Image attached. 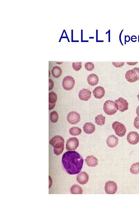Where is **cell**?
<instances>
[{"label":"cell","mask_w":139,"mask_h":208,"mask_svg":"<svg viewBox=\"0 0 139 208\" xmlns=\"http://www.w3.org/2000/svg\"><path fill=\"white\" fill-rule=\"evenodd\" d=\"M103 110L105 113L108 115H114L118 110L115 105V102L110 100H107L104 103Z\"/></svg>","instance_id":"3957f363"},{"label":"cell","mask_w":139,"mask_h":208,"mask_svg":"<svg viewBox=\"0 0 139 208\" xmlns=\"http://www.w3.org/2000/svg\"><path fill=\"white\" fill-rule=\"evenodd\" d=\"M62 73V70L60 67L58 66L54 67L52 70V74L55 78H59Z\"/></svg>","instance_id":"ffe728a7"},{"label":"cell","mask_w":139,"mask_h":208,"mask_svg":"<svg viewBox=\"0 0 139 208\" xmlns=\"http://www.w3.org/2000/svg\"><path fill=\"white\" fill-rule=\"evenodd\" d=\"M85 67L87 71H92L95 68V65L92 62H88L85 64Z\"/></svg>","instance_id":"83f0119b"},{"label":"cell","mask_w":139,"mask_h":208,"mask_svg":"<svg viewBox=\"0 0 139 208\" xmlns=\"http://www.w3.org/2000/svg\"><path fill=\"white\" fill-rule=\"evenodd\" d=\"M112 128L114 130L115 133L119 137H123L126 132V129L125 126L118 122H115L112 125Z\"/></svg>","instance_id":"277c9868"},{"label":"cell","mask_w":139,"mask_h":208,"mask_svg":"<svg viewBox=\"0 0 139 208\" xmlns=\"http://www.w3.org/2000/svg\"><path fill=\"white\" fill-rule=\"evenodd\" d=\"M91 96V92L89 89H83L79 92V96L81 100L87 101L90 99Z\"/></svg>","instance_id":"7c38bea8"},{"label":"cell","mask_w":139,"mask_h":208,"mask_svg":"<svg viewBox=\"0 0 139 208\" xmlns=\"http://www.w3.org/2000/svg\"><path fill=\"white\" fill-rule=\"evenodd\" d=\"M64 139L61 136L56 135L53 137L50 141V143L52 146L54 147L55 146L58 145L64 144Z\"/></svg>","instance_id":"2e32d148"},{"label":"cell","mask_w":139,"mask_h":208,"mask_svg":"<svg viewBox=\"0 0 139 208\" xmlns=\"http://www.w3.org/2000/svg\"><path fill=\"white\" fill-rule=\"evenodd\" d=\"M69 133L71 135L78 136L81 134L82 130L79 127H73L70 129Z\"/></svg>","instance_id":"7402d4cb"},{"label":"cell","mask_w":139,"mask_h":208,"mask_svg":"<svg viewBox=\"0 0 139 208\" xmlns=\"http://www.w3.org/2000/svg\"><path fill=\"white\" fill-rule=\"evenodd\" d=\"M73 69L76 71H79L81 69L82 64L81 62H73L72 63Z\"/></svg>","instance_id":"4316f807"},{"label":"cell","mask_w":139,"mask_h":208,"mask_svg":"<svg viewBox=\"0 0 139 208\" xmlns=\"http://www.w3.org/2000/svg\"><path fill=\"white\" fill-rule=\"evenodd\" d=\"M93 95L97 99H101L104 96L105 94V91L104 88L101 86H98L95 88L94 90Z\"/></svg>","instance_id":"5bb4252c"},{"label":"cell","mask_w":139,"mask_h":208,"mask_svg":"<svg viewBox=\"0 0 139 208\" xmlns=\"http://www.w3.org/2000/svg\"><path fill=\"white\" fill-rule=\"evenodd\" d=\"M55 103H49V110H51L52 109H53L54 108V107L55 106Z\"/></svg>","instance_id":"1f68e13d"},{"label":"cell","mask_w":139,"mask_h":208,"mask_svg":"<svg viewBox=\"0 0 139 208\" xmlns=\"http://www.w3.org/2000/svg\"><path fill=\"white\" fill-rule=\"evenodd\" d=\"M137 98H138V101H139V92L138 95H137Z\"/></svg>","instance_id":"e575fe53"},{"label":"cell","mask_w":139,"mask_h":208,"mask_svg":"<svg viewBox=\"0 0 139 208\" xmlns=\"http://www.w3.org/2000/svg\"><path fill=\"white\" fill-rule=\"evenodd\" d=\"M64 146L54 147V152L55 155H59L62 153L64 150Z\"/></svg>","instance_id":"484cf974"},{"label":"cell","mask_w":139,"mask_h":208,"mask_svg":"<svg viewBox=\"0 0 139 208\" xmlns=\"http://www.w3.org/2000/svg\"><path fill=\"white\" fill-rule=\"evenodd\" d=\"M83 129L84 132L86 134H92L95 131V126L91 123H86L83 125Z\"/></svg>","instance_id":"ac0fdd59"},{"label":"cell","mask_w":139,"mask_h":208,"mask_svg":"<svg viewBox=\"0 0 139 208\" xmlns=\"http://www.w3.org/2000/svg\"><path fill=\"white\" fill-rule=\"evenodd\" d=\"M79 146L78 139L76 137H71L67 140L66 146L67 150L74 151Z\"/></svg>","instance_id":"52a82bcc"},{"label":"cell","mask_w":139,"mask_h":208,"mask_svg":"<svg viewBox=\"0 0 139 208\" xmlns=\"http://www.w3.org/2000/svg\"><path fill=\"white\" fill-rule=\"evenodd\" d=\"M71 191L72 194H83V190L80 185L77 184L73 185L71 188Z\"/></svg>","instance_id":"d6986e66"},{"label":"cell","mask_w":139,"mask_h":208,"mask_svg":"<svg viewBox=\"0 0 139 208\" xmlns=\"http://www.w3.org/2000/svg\"><path fill=\"white\" fill-rule=\"evenodd\" d=\"M113 65L116 68H121L125 64L124 62H112Z\"/></svg>","instance_id":"f546056e"},{"label":"cell","mask_w":139,"mask_h":208,"mask_svg":"<svg viewBox=\"0 0 139 208\" xmlns=\"http://www.w3.org/2000/svg\"><path fill=\"white\" fill-rule=\"evenodd\" d=\"M87 80L89 85L92 86H95L98 85L99 81V79L97 75L92 73L88 76Z\"/></svg>","instance_id":"e0dca14e"},{"label":"cell","mask_w":139,"mask_h":208,"mask_svg":"<svg viewBox=\"0 0 139 208\" xmlns=\"http://www.w3.org/2000/svg\"><path fill=\"white\" fill-rule=\"evenodd\" d=\"M54 87V83L51 79L49 80V90L50 91L53 89Z\"/></svg>","instance_id":"4dcf8cb0"},{"label":"cell","mask_w":139,"mask_h":208,"mask_svg":"<svg viewBox=\"0 0 139 208\" xmlns=\"http://www.w3.org/2000/svg\"><path fill=\"white\" fill-rule=\"evenodd\" d=\"M85 161L88 166L91 167H95L98 165V160L94 156H89L87 157Z\"/></svg>","instance_id":"9a60e30c"},{"label":"cell","mask_w":139,"mask_h":208,"mask_svg":"<svg viewBox=\"0 0 139 208\" xmlns=\"http://www.w3.org/2000/svg\"><path fill=\"white\" fill-rule=\"evenodd\" d=\"M125 79L130 83L139 80V68H134L127 71L125 74Z\"/></svg>","instance_id":"7a4b0ae2"},{"label":"cell","mask_w":139,"mask_h":208,"mask_svg":"<svg viewBox=\"0 0 139 208\" xmlns=\"http://www.w3.org/2000/svg\"><path fill=\"white\" fill-rule=\"evenodd\" d=\"M126 63H127V64H128V65H131V66L136 65V64H137V62H127Z\"/></svg>","instance_id":"d6a6232c"},{"label":"cell","mask_w":139,"mask_h":208,"mask_svg":"<svg viewBox=\"0 0 139 208\" xmlns=\"http://www.w3.org/2000/svg\"><path fill=\"white\" fill-rule=\"evenodd\" d=\"M106 142L109 147H114L118 146V139L114 135H110L107 138Z\"/></svg>","instance_id":"4fadbf2b"},{"label":"cell","mask_w":139,"mask_h":208,"mask_svg":"<svg viewBox=\"0 0 139 208\" xmlns=\"http://www.w3.org/2000/svg\"><path fill=\"white\" fill-rule=\"evenodd\" d=\"M67 120L70 124L75 125L80 122V115L77 112H70L67 115Z\"/></svg>","instance_id":"ba28073f"},{"label":"cell","mask_w":139,"mask_h":208,"mask_svg":"<svg viewBox=\"0 0 139 208\" xmlns=\"http://www.w3.org/2000/svg\"><path fill=\"white\" fill-rule=\"evenodd\" d=\"M62 163L64 169L69 174H77L83 168V159L78 153L69 151L63 155Z\"/></svg>","instance_id":"6da1fadb"},{"label":"cell","mask_w":139,"mask_h":208,"mask_svg":"<svg viewBox=\"0 0 139 208\" xmlns=\"http://www.w3.org/2000/svg\"><path fill=\"white\" fill-rule=\"evenodd\" d=\"M127 139L129 144H137L139 142V134L135 131H131L128 134Z\"/></svg>","instance_id":"30bf717a"},{"label":"cell","mask_w":139,"mask_h":208,"mask_svg":"<svg viewBox=\"0 0 139 208\" xmlns=\"http://www.w3.org/2000/svg\"><path fill=\"white\" fill-rule=\"evenodd\" d=\"M130 171L133 174H137L139 173V162L134 163L131 166Z\"/></svg>","instance_id":"603a6c76"},{"label":"cell","mask_w":139,"mask_h":208,"mask_svg":"<svg viewBox=\"0 0 139 208\" xmlns=\"http://www.w3.org/2000/svg\"><path fill=\"white\" fill-rule=\"evenodd\" d=\"M89 179V176L86 172H81L78 174L77 180L79 183L84 185L87 183Z\"/></svg>","instance_id":"8fae6325"},{"label":"cell","mask_w":139,"mask_h":208,"mask_svg":"<svg viewBox=\"0 0 139 208\" xmlns=\"http://www.w3.org/2000/svg\"><path fill=\"white\" fill-rule=\"evenodd\" d=\"M57 99V96L55 93L53 92H51L49 93V103H55Z\"/></svg>","instance_id":"cb8c5ba5"},{"label":"cell","mask_w":139,"mask_h":208,"mask_svg":"<svg viewBox=\"0 0 139 208\" xmlns=\"http://www.w3.org/2000/svg\"><path fill=\"white\" fill-rule=\"evenodd\" d=\"M50 120L52 123H55L57 122L59 119V115L56 111L51 112L50 115Z\"/></svg>","instance_id":"d4e9b609"},{"label":"cell","mask_w":139,"mask_h":208,"mask_svg":"<svg viewBox=\"0 0 139 208\" xmlns=\"http://www.w3.org/2000/svg\"><path fill=\"white\" fill-rule=\"evenodd\" d=\"M75 85V81L72 76H68L64 78L62 81L63 87L66 90H71Z\"/></svg>","instance_id":"5b68a950"},{"label":"cell","mask_w":139,"mask_h":208,"mask_svg":"<svg viewBox=\"0 0 139 208\" xmlns=\"http://www.w3.org/2000/svg\"><path fill=\"white\" fill-rule=\"evenodd\" d=\"M105 117L102 115H98L95 118V122L98 125L102 126L105 124Z\"/></svg>","instance_id":"44dd1931"},{"label":"cell","mask_w":139,"mask_h":208,"mask_svg":"<svg viewBox=\"0 0 139 208\" xmlns=\"http://www.w3.org/2000/svg\"><path fill=\"white\" fill-rule=\"evenodd\" d=\"M134 126L135 128L139 129V116L136 117L134 119Z\"/></svg>","instance_id":"f1b7e54d"},{"label":"cell","mask_w":139,"mask_h":208,"mask_svg":"<svg viewBox=\"0 0 139 208\" xmlns=\"http://www.w3.org/2000/svg\"><path fill=\"white\" fill-rule=\"evenodd\" d=\"M117 184L114 181H109L105 183V191L107 194H114L117 191Z\"/></svg>","instance_id":"9c48e42d"},{"label":"cell","mask_w":139,"mask_h":208,"mask_svg":"<svg viewBox=\"0 0 139 208\" xmlns=\"http://www.w3.org/2000/svg\"><path fill=\"white\" fill-rule=\"evenodd\" d=\"M115 104L117 110L121 112H124L128 109L129 104L126 100L123 98H119L115 100Z\"/></svg>","instance_id":"8992f818"},{"label":"cell","mask_w":139,"mask_h":208,"mask_svg":"<svg viewBox=\"0 0 139 208\" xmlns=\"http://www.w3.org/2000/svg\"><path fill=\"white\" fill-rule=\"evenodd\" d=\"M136 113L137 116H139V106L137 107V110H136Z\"/></svg>","instance_id":"836d02e7"}]
</instances>
